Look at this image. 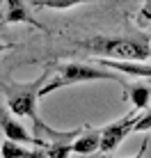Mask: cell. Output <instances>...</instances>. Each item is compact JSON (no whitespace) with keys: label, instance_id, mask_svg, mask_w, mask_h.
Returning <instances> with one entry per match:
<instances>
[{"label":"cell","instance_id":"1","mask_svg":"<svg viewBox=\"0 0 151 158\" xmlns=\"http://www.w3.org/2000/svg\"><path fill=\"white\" fill-rule=\"evenodd\" d=\"M46 78H48V69L37 80H32V83H16V80L2 83V80H0V87H2L5 96H7V108H9V112H14L16 117H25V119L32 122L35 140H41L39 135H46L48 142H73V140L83 133V128L69 131V133H57V131H53L51 126H46V124L41 122V117L37 115L39 89L44 87Z\"/></svg>","mask_w":151,"mask_h":158},{"label":"cell","instance_id":"2","mask_svg":"<svg viewBox=\"0 0 151 158\" xmlns=\"http://www.w3.org/2000/svg\"><path fill=\"white\" fill-rule=\"evenodd\" d=\"M80 48L89 51L92 55H96L99 60H110V62H133V64H142L151 57V46H149V37L140 35V37H103V35H94L87 39L76 41Z\"/></svg>","mask_w":151,"mask_h":158},{"label":"cell","instance_id":"3","mask_svg":"<svg viewBox=\"0 0 151 158\" xmlns=\"http://www.w3.org/2000/svg\"><path fill=\"white\" fill-rule=\"evenodd\" d=\"M92 80H112V83L124 85V78L115 71H108V69L94 67V64H85V62H64V64H57L55 76L51 80H46L44 87L39 89V99L57 92L60 87L78 85V83H92Z\"/></svg>","mask_w":151,"mask_h":158},{"label":"cell","instance_id":"4","mask_svg":"<svg viewBox=\"0 0 151 158\" xmlns=\"http://www.w3.org/2000/svg\"><path fill=\"white\" fill-rule=\"evenodd\" d=\"M137 110H131L126 115H121L119 119H115L112 124H108L105 128H101V140H99V149L103 154H112V151L119 147L128 135L133 133L135 128V122H137Z\"/></svg>","mask_w":151,"mask_h":158},{"label":"cell","instance_id":"5","mask_svg":"<svg viewBox=\"0 0 151 158\" xmlns=\"http://www.w3.org/2000/svg\"><path fill=\"white\" fill-rule=\"evenodd\" d=\"M0 12H2V23H28L32 28L46 30L39 21L32 16V7L23 0H7L0 2Z\"/></svg>","mask_w":151,"mask_h":158},{"label":"cell","instance_id":"6","mask_svg":"<svg viewBox=\"0 0 151 158\" xmlns=\"http://www.w3.org/2000/svg\"><path fill=\"white\" fill-rule=\"evenodd\" d=\"M0 128H2L5 133V140H9V142H30V144H39L41 149H44V140H35V135H30V131L23 126V124L18 122V119H12L5 110H0Z\"/></svg>","mask_w":151,"mask_h":158},{"label":"cell","instance_id":"7","mask_svg":"<svg viewBox=\"0 0 151 158\" xmlns=\"http://www.w3.org/2000/svg\"><path fill=\"white\" fill-rule=\"evenodd\" d=\"M99 140H101V128H83V133L71 142V154L78 158L83 156H94L99 151Z\"/></svg>","mask_w":151,"mask_h":158},{"label":"cell","instance_id":"8","mask_svg":"<svg viewBox=\"0 0 151 158\" xmlns=\"http://www.w3.org/2000/svg\"><path fill=\"white\" fill-rule=\"evenodd\" d=\"M126 99L133 103V110H149V99H151V87L149 83H135L126 85Z\"/></svg>","mask_w":151,"mask_h":158},{"label":"cell","instance_id":"9","mask_svg":"<svg viewBox=\"0 0 151 158\" xmlns=\"http://www.w3.org/2000/svg\"><path fill=\"white\" fill-rule=\"evenodd\" d=\"M0 156H2V158H46L44 149H41V151L28 149V147L18 144V142H9V140L2 142V147H0Z\"/></svg>","mask_w":151,"mask_h":158},{"label":"cell","instance_id":"10","mask_svg":"<svg viewBox=\"0 0 151 158\" xmlns=\"http://www.w3.org/2000/svg\"><path fill=\"white\" fill-rule=\"evenodd\" d=\"M46 158H71V142H46Z\"/></svg>","mask_w":151,"mask_h":158},{"label":"cell","instance_id":"11","mask_svg":"<svg viewBox=\"0 0 151 158\" xmlns=\"http://www.w3.org/2000/svg\"><path fill=\"white\" fill-rule=\"evenodd\" d=\"M32 9L39 7V9H73L78 5H83L80 0H46V2H30Z\"/></svg>","mask_w":151,"mask_h":158},{"label":"cell","instance_id":"12","mask_svg":"<svg viewBox=\"0 0 151 158\" xmlns=\"http://www.w3.org/2000/svg\"><path fill=\"white\" fill-rule=\"evenodd\" d=\"M147 131H151V110H147V115L137 117V122H135V128H133V133H147Z\"/></svg>","mask_w":151,"mask_h":158},{"label":"cell","instance_id":"13","mask_svg":"<svg viewBox=\"0 0 151 158\" xmlns=\"http://www.w3.org/2000/svg\"><path fill=\"white\" fill-rule=\"evenodd\" d=\"M140 23H144V21H151V0H147V2L140 7V16H137Z\"/></svg>","mask_w":151,"mask_h":158},{"label":"cell","instance_id":"14","mask_svg":"<svg viewBox=\"0 0 151 158\" xmlns=\"http://www.w3.org/2000/svg\"><path fill=\"white\" fill-rule=\"evenodd\" d=\"M147 149H149V138H144V140H142V147H140V151H137V154L133 156V158H144Z\"/></svg>","mask_w":151,"mask_h":158},{"label":"cell","instance_id":"15","mask_svg":"<svg viewBox=\"0 0 151 158\" xmlns=\"http://www.w3.org/2000/svg\"><path fill=\"white\" fill-rule=\"evenodd\" d=\"M14 44H0V53H5V51H9V48H12Z\"/></svg>","mask_w":151,"mask_h":158},{"label":"cell","instance_id":"16","mask_svg":"<svg viewBox=\"0 0 151 158\" xmlns=\"http://www.w3.org/2000/svg\"><path fill=\"white\" fill-rule=\"evenodd\" d=\"M103 158H110V156H103Z\"/></svg>","mask_w":151,"mask_h":158},{"label":"cell","instance_id":"17","mask_svg":"<svg viewBox=\"0 0 151 158\" xmlns=\"http://www.w3.org/2000/svg\"><path fill=\"white\" fill-rule=\"evenodd\" d=\"M149 87H151V83H149Z\"/></svg>","mask_w":151,"mask_h":158},{"label":"cell","instance_id":"18","mask_svg":"<svg viewBox=\"0 0 151 158\" xmlns=\"http://www.w3.org/2000/svg\"><path fill=\"white\" fill-rule=\"evenodd\" d=\"M76 158H78V156H76Z\"/></svg>","mask_w":151,"mask_h":158}]
</instances>
